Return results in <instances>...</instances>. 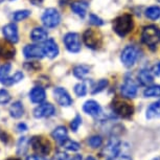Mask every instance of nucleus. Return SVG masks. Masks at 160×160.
I'll use <instances>...</instances> for the list:
<instances>
[{
  "mask_svg": "<svg viewBox=\"0 0 160 160\" xmlns=\"http://www.w3.org/2000/svg\"><path fill=\"white\" fill-rule=\"evenodd\" d=\"M133 28H134V21L130 14H123L117 17L113 22V31L122 38L131 32Z\"/></svg>",
  "mask_w": 160,
  "mask_h": 160,
  "instance_id": "obj_1",
  "label": "nucleus"
},
{
  "mask_svg": "<svg viewBox=\"0 0 160 160\" xmlns=\"http://www.w3.org/2000/svg\"><path fill=\"white\" fill-rule=\"evenodd\" d=\"M141 40L151 49H155L160 43V28L156 25L146 26L141 34Z\"/></svg>",
  "mask_w": 160,
  "mask_h": 160,
  "instance_id": "obj_2",
  "label": "nucleus"
},
{
  "mask_svg": "<svg viewBox=\"0 0 160 160\" xmlns=\"http://www.w3.org/2000/svg\"><path fill=\"white\" fill-rule=\"evenodd\" d=\"M123 146L125 143L120 142L117 138H112L108 144L106 146V148L102 150V154L104 156L107 157L108 159H114L117 157H128L127 154L123 153Z\"/></svg>",
  "mask_w": 160,
  "mask_h": 160,
  "instance_id": "obj_3",
  "label": "nucleus"
},
{
  "mask_svg": "<svg viewBox=\"0 0 160 160\" xmlns=\"http://www.w3.org/2000/svg\"><path fill=\"white\" fill-rule=\"evenodd\" d=\"M112 110L116 115L122 118H130L134 113V107L132 104L122 98H115L112 102Z\"/></svg>",
  "mask_w": 160,
  "mask_h": 160,
  "instance_id": "obj_4",
  "label": "nucleus"
},
{
  "mask_svg": "<svg viewBox=\"0 0 160 160\" xmlns=\"http://www.w3.org/2000/svg\"><path fill=\"white\" fill-rule=\"evenodd\" d=\"M31 146L36 153L40 155H48L51 152V143L50 141L41 135H36L31 138Z\"/></svg>",
  "mask_w": 160,
  "mask_h": 160,
  "instance_id": "obj_5",
  "label": "nucleus"
},
{
  "mask_svg": "<svg viewBox=\"0 0 160 160\" xmlns=\"http://www.w3.org/2000/svg\"><path fill=\"white\" fill-rule=\"evenodd\" d=\"M83 40L86 46L88 48H91V49H98L102 44V34L98 31H95V29L92 28L86 29L85 32L83 34Z\"/></svg>",
  "mask_w": 160,
  "mask_h": 160,
  "instance_id": "obj_6",
  "label": "nucleus"
},
{
  "mask_svg": "<svg viewBox=\"0 0 160 160\" xmlns=\"http://www.w3.org/2000/svg\"><path fill=\"white\" fill-rule=\"evenodd\" d=\"M41 20L45 28H57L61 22V15H60L58 10H56L53 8H49L44 11V13L41 17Z\"/></svg>",
  "mask_w": 160,
  "mask_h": 160,
  "instance_id": "obj_7",
  "label": "nucleus"
},
{
  "mask_svg": "<svg viewBox=\"0 0 160 160\" xmlns=\"http://www.w3.org/2000/svg\"><path fill=\"white\" fill-rule=\"evenodd\" d=\"M138 59V50L135 46H127L120 53V61L126 67H132Z\"/></svg>",
  "mask_w": 160,
  "mask_h": 160,
  "instance_id": "obj_8",
  "label": "nucleus"
},
{
  "mask_svg": "<svg viewBox=\"0 0 160 160\" xmlns=\"http://www.w3.org/2000/svg\"><path fill=\"white\" fill-rule=\"evenodd\" d=\"M64 44L68 51L77 53L81 50V39L77 32H67L64 36Z\"/></svg>",
  "mask_w": 160,
  "mask_h": 160,
  "instance_id": "obj_9",
  "label": "nucleus"
},
{
  "mask_svg": "<svg viewBox=\"0 0 160 160\" xmlns=\"http://www.w3.org/2000/svg\"><path fill=\"white\" fill-rule=\"evenodd\" d=\"M137 91H138V87L136 85V83L132 78H126L122 87H120L122 95L126 98H134L137 95Z\"/></svg>",
  "mask_w": 160,
  "mask_h": 160,
  "instance_id": "obj_10",
  "label": "nucleus"
},
{
  "mask_svg": "<svg viewBox=\"0 0 160 160\" xmlns=\"http://www.w3.org/2000/svg\"><path fill=\"white\" fill-rule=\"evenodd\" d=\"M53 98L62 107H69L72 105V98H70L69 93L62 87H57L56 89H53Z\"/></svg>",
  "mask_w": 160,
  "mask_h": 160,
  "instance_id": "obj_11",
  "label": "nucleus"
},
{
  "mask_svg": "<svg viewBox=\"0 0 160 160\" xmlns=\"http://www.w3.org/2000/svg\"><path fill=\"white\" fill-rule=\"evenodd\" d=\"M56 113V109L53 105L50 102H44L39 105L34 110V116L36 118H44V117H50Z\"/></svg>",
  "mask_w": 160,
  "mask_h": 160,
  "instance_id": "obj_12",
  "label": "nucleus"
},
{
  "mask_svg": "<svg viewBox=\"0 0 160 160\" xmlns=\"http://www.w3.org/2000/svg\"><path fill=\"white\" fill-rule=\"evenodd\" d=\"M24 57L28 59H41L45 56L43 46H39L36 44H29L26 45L23 48Z\"/></svg>",
  "mask_w": 160,
  "mask_h": 160,
  "instance_id": "obj_13",
  "label": "nucleus"
},
{
  "mask_svg": "<svg viewBox=\"0 0 160 160\" xmlns=\"http://www.w3.org/2000/svg\"><path fill=\"white\" fill-rule=\"evenodd\" d=\"M2 34L5 40H8L11 43H17L19 41V35H18V28L15 23H8L3 26Z\"/></svg>",
  "mask_w": 160,
  "mask_h": 160,
  "instance_id": "obj_14",
  "label": "nucleus"
},
{
  "mask_svg": "<svg viewBox=\"0 0 160 160\" xmlns=\"http://www.w3.org/2000/svg\"><path fill=\"white\" fill-rule=\"evenodd\" d=\"M12 44L8 40H0V60H11L15 57L16 49Z\"/></svg>",
  "mask_w": 160,
  "mask_h": 160,
  "instance_id": "obj_15",
  "label": "nucleus"
},
{
  "mask_svg": "<svg viewBox=\"0 0 160 160\" xmlns=\"http://www.w3.org/2000/svg\"><path fill=\"white\" fill-rule=\"evenodd\" d=\"M43 50H44V55L49 59L56 58L59 55L58 44L56 43V41L53 39H47L46 41H44Z\"/></svg>",
  "mask_w": 160,
  "mask_h": 160,
  "instance_id": "obj_16",
  "label": "nucleus"
},
{
  "mask_svg": "<svg viewBox=\"0 0 160 160\" xmlns=\"http://www.w3.org/2000/svg\"><path fill=\"white\" fill-rule=\"evenodd\" d=\"M83 110L85 113L89 114V115H91V116H98L102 113L101 105H99L98 102L93 101V99L87 101L85 104H84Z\"/></svg>",
  "mask_w": 160,
  "mask_h": 160,
  "instance_id": "obj_17",
  "label": "nucleus"
},
{
  "mask_svg": "<svg viewBox=\"0 0 160 160\" xmlns=\"http://www.w3.org/2000/svg\"><path fill=\"white\" fill-rule=\"evenodd\" d=\"M29 98L34 104H41L46 98V92L42 87H34L29 92Z\"/></svg>",
  "mask_w": 160,
  "mask_h": 160,
  "instance_id": "obj_18",
  "label": "nucleus"
},
{
  "mask_svg": "<svg viewBox=\"0 0 160 160\" xmlns=\"http://www.w3.org/2000/svg\"><path fill=\"white\" fill-rule=\"evenodd\" d=\"M138 82L143 86H149L154 82V73L149 69H141L138 73Z\"/></svg>",
  "mask_w": 160,
  "mask_h": 160,
  "instance_id": "obj_19",
  "label": "nucleus"
},
{
  "mask_svg": "<svg viewBox=\"0 0 160 160\" xmlns=\"http://www.w3.org/2000/svg\"><path fill=\"white\" fill-rule=\"evenodd\" d=\"M51 136H52L53 139L58 141V142L62 143L63 141H65L68 138V131H67V129H66V127L59 126L52 131Z\"/></svg>",
  "mask_w": 160,
  "mask_h": 160,
  "instance_id": "obj_20",
  "label": "nucleus"
},
{
  "mask_svg": "<svg viewBox=\"0 0 160 160\" xmlns=\"http://www.w3.org/2000/svg\"><path fill=\"white\" fill-rule=\"evenodd\" d=\"M71 10L74 14L78 16L84 18L87 14V10H88V3L86 1H75L71 3Z\"/></svg>",
  "mask_w": 160,
  "mask_h": 160,
  "instance_id": "obj_21",
  "label": "nucleus"
},
{
  "mask_svg": "<svg viewBox=\"0 0 160 160\" xmlns=\"http://www.w3.org/2000/svg\"><path fill=\"white\" fill-rule=\"evenodd\" d=\"M48 34L43 28H35L31 32V38L34 42H44L47 40Z\"/></svg>",
  "mask_w": 160,
  "mask_h": 160,
  "instance_id": "obj_22",
  "label": "nucleus"
},
{
  "mask_svg": "<svg viewBox=\"0 0 160 160\" xmlns=\"http://www.w3.org/2000/svg\"><path fill=\"white\" fill-rule=\"evenodd\" d=\"M23 114H24L23 104L19 101L14 102L10 107V115L13 118H20Z\"/></svg>",
  "mask_w": 160,
  "mask_h": 160,
  "instance_id": "obj_23",
  "label": "nucleus"
},
{
  "mask_svg": "<svg viewBox=\"0 0 160 160\" xmlns=\"http://www.w3.org/2000/svg\"><path fill=\"white\" fill-rule=\"evenodd\" d=\"M148 119H152L155 117H160V101L153 102L147 109V114H146Z\"/></svg>",
  "mask_w": 160,
  "mask_h": 160,
  "instance_id": "obj_24",
  "label": "nucleus"
},
{
  "mask_svg": "<svg viewBox=\"0 0 160 160\" xmlns=\"http://www.w3.org/2000/svg\"><path fill=\"white\" fill-rule=\"evenodd\" d=\"M90 72V67L88 65H78L73 68V75L75 78L83 80Z\"/></svg>",
  "mask_w": 160,
  "mask_h": 160,
  "instance_id": "obj_25",
  "label": "nucleus"
},
{
  "mask_svg": "<svg viewBox=\"0 0 160 160\" xmlns=\"http://www.w3.org/2000/svg\"><path fill=\"white\" fill-rule=\"evenodd\" d=\"M12 65L10 63H5V64L0 66V83L5 85L8 80L10 75V71H11Z\"/></svg>",
  "mask_w": 160,
  "mask_h": 160,
  "instance_id": "obj_26",
  "label": "nucleus"
},
{
  "mask_svg": "<svg viewBox=\"0 0 160 160\" xmlns=\"http://www.w3.org/2000/svg\"><path fill=\"white\" fill-rule=\"evenodd\" d=\"M29 144H31V139H28V138L25 136L21 137L17 143V154H19V155L25 154L26 151L28 149Z\"/></svg>",
  "mask_w": 160,
  "mask_h": 160,
  "instance_id": "obj_27",
  "label": "nucleus"
},
{
  "mask_svg": "<svg viewBox=\"0 0 160 160\" xmlns=\"http://www.w3.org/2000/svg\"><path fill=\"white\" fill-rule=\"evenodd\" d=\"M144 98H160V85L148 86L143 91Z\"/></svg>",
  "mask_w": 160,
  "mask_h": 160,
  "instance_id": "obj_28",
  "label": "nucleus"
},
{
  "mask_svg": "<svg viewBox=\"0 0 160 160\" xmlns=\"http://www.w3.org/2000/svg\"><path fill=\"white\" fill-rule=\"evenodd\" d=\"M90 82V81H89ZM88 81L87 80H84L83 82L77 84V85L74 86V92L75 94L78 96H80V98H82V96H85L87 94V91H88Z\"/></svg>",
  "mask_w": 160,
  "mask_h": 160,
  "instance_id": "obj_29",
  "label": "nucleus"
},
{
  "mask_svg": "<svg viewBox=\"0 0 160 160\" xmlns=\"http://www.w3.org/2000/svg\"><path fill=\"white\" fill-rule=\"evenodd\" d=\"M61 146L66 150L71 151V152H77V151H78L81 149L80 143H78L77 141H73L71 139H68V138L65 141H63V142L61 143Z\"/></svg>",
  "mask_w": 160,
  "mask_h": 160,
  "instance_id": "obj_30",
  "label": "nucleus"
},
{
  "mask_svg": "<svg viewBox=\"0 0 160 160\" xmlns=\"http://www.w3.org/2000/svg\"><path fill=\"white\" fill-rule=\"evenodd\" d=\"M146 16L151 20H157L160 18V8L159 7H151L147 8Z\"/></svg>",
  "mask_w": 160,
  "mask_h": 160,
  "instance_id": "obj_31",
  "label": "nucleus"
},
{
  "mask_svg": "<svg viewBox=\"0 0 160 160\" xmlns=\"http://www.w3.org/2000/svg\"><path fill=\"white\" fill-rule=\"evenodd\" d=\"M108 80H106V78H102V80H99L98 83L95 84L94 86L92 87V91L91 93L92 94H96V93H99L101 91H102L106 87L108 86Z\"/></svg>",
  "mask_w": 160,
  "mask_h": 160,
  "instance_id": "obj_32",
  "label": "nucleus"
},
{
  "mask_svg": "<svg viewBox=\"0 0 160 160\" xmlns=\"http://www.w3.org/2000/svg\"><path fill=\"white\" fill-rule=\"evenodd\" d=\"M29 16H31V11H28V10L17 11V12H15L13 15V20L18 22V21H22L24 19H26V18Z\"/></svg>",
  "mask_w": 160,
  "mask_h": 160,
  "instance_id": "obj_33",
  "label": "nucleus"
},
{
  "mask_svg": "<svg viewBox=\"0 0 160 160\" xmlns=\"http://www.w3.org/2000/svg\"><path fill=\"white\" fill-rule=\"evenodd\" d=\"M24 78V74L22 73L21 71H17L16 73L14 75H12V77L8 78L7 84H5V86H12V85H15V84L19 83L20 81H22Z\"/></svg>",
  "mask_w": 160,
  "mask_h": 160,
  "instance_id": "obj_34",
  "label": "nucleus"
},
{
  "mask_svg": "<svg viewBox=\"0 0 160 160\" xmlns=\"http://www.w3.org/2000/svg\"><path fill=\"white\" fill-rule=\"evenodd\" d=\"M88 143L90 147L93 148V149H96V148H99L102 146V139L101 136H98V135H94V136H91L88 139Z\"/></svg>",
  "mask_w": 160,
  "mask_h": 160,
  "instance_id": "obj_35",
  "label": "nucleus"
},
{
  "mask_svg": "<svg viewBox=\"0 0 160 160\" xmlns=\"http://www.w3.org/2000/svg\"><path fill=\"white\" fill-rule=\"evenodd\" d=\"M11 101V94L7 89H0V105H5Z\"/></svg>",
  "mask_w": 160,
  "mask_h": 160,
  "instance_id": "obj_36",
  "label": "nucleus"
},
{
  "mask_svg": "<svg viewBox=\"0 0 160 160\" xmlns=\"http://www.w3.org/2000/svg\"><path fill=\"white\" fill-rule=\"evenodd\" d=\"M81 125H82V117H81L80 115H77L74 117L73 119L71 120L70 122V128L73 132H77L78 127H80Z\"/></svg>",
  "mask_w": 160,
  "mask_h": 160,
  "instance_id": "obj_37",
  "label": "nucleus"
},
{
  "mask_svg": "<svg viewBox=\"0 0 160 160\" xmlns=\"http://www.w3.org/2000/svg\"><path fill=\"white\" fill-rule=\"evenodd\" d=\"M89 18H90V22H91V23L93 24V25L99 26V25H102V24H104V21H102L99 17L96 16V15L91 14V15L89 16Z\"/></svg>",
  "mask_w": 160,
  "mask_h": 160,
  "instance_id": "obj_38",
  "label": "nucleus"
},
{
  "mask_svg": "<svg viewBox=\"0 0 160 160\" xmlns=\"http://www.w3.org/2000/svg\"><path fill=\"white\" fill-rule=\"evenodd\" d=\"M24 68L28 69L29 71H34V70H37L38 68H40V66H39L37 63L35 62H32V63H26V64H24Z\"/></svg>",
  "mask_w": 160,
  "mask_h": 160,
  "instance_id": "obj_39",
  "label": "nucleus"
},
{
  "mask_svg": "<svg viewBox=\"0 0 160 160\" xmlns=\"http://www.w3.org/2000/svg\"><path fill=\"white\" fill-rule=\"evenodd\" d=\"M68 159V155L66 153H62V152H59L57 155L55 156V158L52 160H67Z\"/></svg>",
  "mask_w": 160,
  "mask_h": 160,
  "instance_id": "obj_40",
  "label": "nucleus"
},
{
  "mask_svg": "<svg viewBox=\"0 0 160 160\" xmlns=\"http://www.w3.org/2000/svg\"><path fill=\"white\" fill-rule=\"evenodd\" d=\"M8 138H10V137H8V135L7 134V133L0 130V140H1L2 142H4V143H8Z\"/></svg>",
  "mask_w": 160,
  "mask_h": 160,
  "instance_id": "obj_41",
  "label": "nucleus"
},
{
  "mask_svg": "<svg viewBox=\"0 0 160 160\" xmlns=\"http://www.w3.org/2000/svg\"><path fill=\"white\" fill-rule=\"evenodd\" d=\"M26 130H28V126H26L25 123H23V122L18 123V126H17V131L18 132H25Z\"/></svg>",
  "mask_w": 160,
  "mask_h": 160,
  "instance_id": "obj_42",
  "label": "nucleus"
},
{
  "mask_svg": "<svg viewBox=\"0 0 160 160\" xmlns=\"http://www.w3.org/2000/svg\"><path fill=\"white\" fill-rule=\"evenodd\" d=\"M26 160H47V159L40 155H32V156H28V158H26Z\"/></svg>",
  "mask_w": 160,
  "mask_h": 160,
  "instance_id": "obj_43",
  "label": "nucleus"
},
{
  "mask_svg": "<svg viewBox=\"0 0 160 160\" xmlns=\"http://www.w3.org/2000/svg\"><path fill=\"white\" fill-rule=\"evenodd\" d=\"M153 73L155 75H160V62L153 67Z\"/></svg>",
  "mask_w": 160,
  "mask_h": 160,
  "instance_id": "obj_44",
  "label": "nucleus"
},
{
  "mask_svg": "<svg viewBox=\"0 0 160 160\" xmlns=\"http://www.w3.org/2000/svg\"><path fill=\"white\" fill-rule=\"evenodd\" d=\"M29 1H31L32 4H35V5H39V4L41 3L42 1H43V0H29Z\"/></svg>",
  "mask_w": 160,
  "mask_h": 160,
  "instance_id": "obj_45",
  "label": "nucleus"
},
{
  "mask_svg": "<svg viewBox=\"0 0 160 160\" xmlns=\"http://www.w3.org/2000/svg\"><path fill=\"white\" fill-rule=\"evenodd\" d=\"M107 160H130L129 157H117V158L114 159H107Z\"/></svg>",
  "mask_w": 160,
  "mask_h": 160,
  "instance_id": "obj_46",
  "label": "nucleus"
},
{
  "mask_svg": "<svg viewBox=\"0 0 160 160\" xmlns=\"http://www.w3.org/2000/svg\"><path fill=\"white\" fill-rule=\"evenodd\" d=\"M71 160H83V158H82V156H81V155H75Z\"/></svg>",
  "mask_w": 160,
  "mask_h": 160,
  "instance_id": "obj_47",
  "label": "nucleus"
},
{
  "mask_svg": "<svg viewBox=\"0 0 160 160\" xmlns=\"http://www.w3.org/2000/svg\"><path fill=\"white\" fill-rule=\"evenodd\" d=\"M86 160H96V159L94 158V157H92V156H88L86 158Z\"/></svg>",
  "mask_w": 160,
  "mask_h": 160,
  "instance_id": "obj_48",
  "label": "nucleus"
},
{
  "mask_svg": "<svg viewBox=\"0 0 160 160\" xmlns=\"http://www.w3.org/2000/svg\"><path fill=\"white\" fill-rule=\"evenodd\" d=\"M5 160H21L20 158H14V157H12V158H8V159H5Z\"/></svg>",
  "mask_w": 160,
  "mask_h": 160,
  "instance_id": "obj_49",
  "label": "nucleus"
},
{
  "mask_svg": "<svg viewBox=\"0 0 160 160\" xmlns=\"http://www.w3.org/2000/svg\"><path fill=\"white\" fill-rule=\"evenodd\" d=\"M152 160H160V157H156V158H154Z\"/></svg>",
  "mask_w": 160,
  "mask_h": 160,
  "instance_id": "obj_50",
  "label": "nucleus"
},
{
  "mask_svg": "<svg viewBox=\"0 0 160 160\" xmlns=\"http://www.w3.org/2000/svg\"><path fill=\"white\" fill-rule=\"evenodd\" d=\"M2 1H3V0H0V3H1V2H2Z\"/></svg>",
  "mask_w": 160,
  "mask_h": 160,
  "instance_id": "obj_51",
  "label": "nucleus"
},
{
  "mask_svg": "<svg viewBox=\"0 0 160 160\" xmlns=\"http://www.w3.org/2000/svg\"><path fill=\"white\" fill-rule=\"evenodd\" d=\"M10 1H13V0H10Z\"/></svg>",
  "mask_w": 160,
  "mask_h": 160,
  "instance_id": "obj_52",
  "label": "nucleus"
},
{
  "mask_svg": "<svg viewBox=\"0 0 160 160\" xmlns=\"http://www.w3.org/2000/svg\"><path fill=\"white\" fill-rule=\"evenodd\" d=\"M158 1H160V0H158Z\"/></svg>",
  "mask_w": 160,
  "mask_h": 160,
  "instance_id": "obj_53",
  "label": "nucleus"
}]
</instances>
